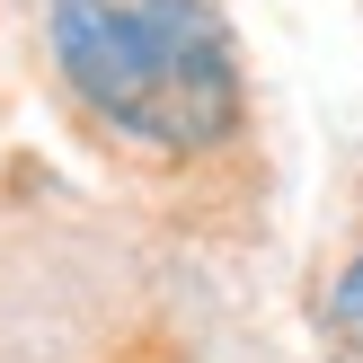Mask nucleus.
Listing matches in <instances>:
<instances>
[{
	"label": "nucleus",
	"instance_id": "1",
	"mask_svg": "<svg viewBox=\"0 0 363 363\" xmlns=\"http://www.w3.org/2000/svg\"><path fill=\"white\" fill-rule=\"evenodd\" d=\"M53 62L142 151H213L240 124V71L204 0H53Z\"/></svg>",
	"mask_w": 363,
	"mask_h": 363
},
{
	"label": "nucleus",
	"instance_id": "2",
	"mask_svg": "<svg viewBox=\"0 0 363 363\" xmlns=\"http://www.w3.org/2000/svg\"><path fill=\"white\" fill-rule=\"evenodd\" d=\"M328 311H337V328H346L354 346H363V257L346 266V275H337V293H328Z\"/></svg>",
	"mask_w": 363,
	"mask_h": 363
}]
</instances>
